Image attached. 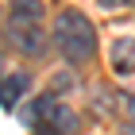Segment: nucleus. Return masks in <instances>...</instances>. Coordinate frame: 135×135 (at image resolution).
<instances>
[{
  "instance_id": "nucleus-6",
  "label": "nucleus",
  "mask_w": 135,
  "mask_h": 135,
  "mask_svg": "<svg viewBox=\"0 0 135 135\" xmlns=\"http://www.w3.org/2000/svg\"><path fill=\"white\" fill-rule=\"evenodd\" d=\"M12 20H31V23H39V20H42V0H16V4H12Z\"/></svg>"
},
{
  "instance_id": "nucleus-14",
  "label": "nucleus",
  "mask_w": 135,
  "mask_h": 135,
  "mask_svg": "<svg viewBox=\"0 0 135 135\" xmlns=\"http://www.w3.org/2000/svg\"><path fill=\"white\" fill-rule=\"evenodd\" d=\"M131 4H135V0H131Z\"/></svg>"
},
{
  "instance_id": "nucleus-4",
  "label": "nucleus",
  "mask_w": 135,
  "mask_h": 135,
  "mask_svg": "<svg viewBox=\"0 0 135 135\" xmlns=\"http://www.w3.org/2000/svg\"><path fill=\"white\" fill-rule=\"evenodd\" d=\"M108 62L116 73H131L135 70V39H116L108 50Z\"/></svg>"
},
{
  "instance_id": "nucleus-11",
  "label": "nucleus",
  "mask_w": 135,
  "mask_h": 135,
  "mask_svg": "<svg viewBox=\"0 0 135 135\" xmlns=\"http://www.w3.org/2000/svg\"><path fill=\"white\" fill-rule=\"evenodd\" d=\"M124 104H127V108H131V116H135V97H127V100H124Z\"/></svg>"
},
{
  "instance_id": "nucleus-5",
  "label": "nucleus",
  "mask_w": 135,
  "mask_h": 135,
  "mask_svg": "<svg viewBox=\"0 0 135 135\" xmlns=\"http://www.w3.org/2000/svg\"><path fill=\"white\" fill-rule=\"evenodd\" d=\"M50 108H54V104H50V97L23 104V108H20V124H27V127H39V124H42V112H50Z\"/></svg>"
},
{
  "instance_id": "nucleus-2",
  "label": "nucleus",
  "mask_w": 135,
  "mask_h": 135,
  "mask_svg": "<svg viewBox=\"0 0 135 135\" xmlns=\"http://www.w3.org/2000/svg\"><path fill=\"white\" fill-rule=\"evenodd\" d=\"M12 42H16L23 54L39 58V54L46 50V31H42L39 23H31V20H12Z\"/></svg>"
},
{
  "instance_id": "nucleus-8",
  "label": "nucleus",
  "mask_w": 135,
  "mask_h": 135,
  "mask_svg": "<svg viewBox=\"0 0 135 135\" xmlns=\"http://www.w3.org/2000/svg\"><path fill=\"white\" fill-rule=\"evenodd\" d=\"M35 135H62V131H58V127L46 120V124H39V127H35Z\"/></svg>"
},
{
  "instance_id": "nucleus-3",
  "label": "nucleus",
  "mask_w": 135,
  "mask_h": 135,
  "mask_svg": "<svg viewBox=\"0 0 135 135\" xmlns=\"http://www.w3.org/2000/svg\"><path fill=\"white\" fill-rule=\"evenodd\" d=\"M27 85H31L27 73H8V77H0V108H16V104L23 100V93H27Z\"/></svg>"
},
{
  "instance_id": "nucleus-12",
  "label": "nucleus",
  "mask_w": 135,
  "mask_h": 135,
  "mask_svg": "<svg viewBox=\"0 0 135 135\" xmlns=\"http://www.w3.org/2000/svg\"><path fill=\"white\" fill-rule=\"evenodd\" d=\"M124 135H135V127H124Z\"/></svg>"
},
{
  "instance_id": "nucleus-13",
  "label": "nucleus",
  "mask_w": 135,
  "mask_h": 135,
  "mask_svg": "<svg viewBox=\"0 0 135 135\" xmlns=\"http://www.w3.org/2000/svg\"><path fill=\"white\" fill-rule=\"evenodd\" d=\"M0 70H4V58H0Z\"/></svg>"
},
{
  "instance_id": "nucleus-1",
  "label": "nucleus",
  "mask_w": 135,
  "mask_h": 135,
  "mask_svg": "<svg viewBox=\"0 0 135 135\" xmlns=\"http://www.w3.org/2000/svg\"><path fill=\"white\" fill-rule=\"evenodd\" d=\"M54 46H58L70 62L93 58V50H97V31H93V23L85 20L77 8H66L62 16L54 20Z\"/></svg>"
},
{
  "instance_id": "nucleus-7",
  "label": "nucleus",
  "mask_w": 135,
  "mask_h": 135,
  "mask_svg": "<svg viewBox=\"0 0 135 135\" xmlns=\"http://www.w3.org/2000/svg\"><path fill=\"white\" fill-rule=\"evenodd\" d=\"M50 124L58 127L62 135H70L73 127H77V116H73L70 108H66V104H54V108H50Z\"/></svg>"
},
{
  "instance_id": "nucleus-10",
  "label": "nucleus",
  "mask_w": 135,
  "mask_h": 135,
  "mask_svg": "<svg viewBox=\"0 0 135 135\" xmlns=\"http://www.w3.org/2000/svg\"><path fill=\"white\" fill-rule=\"evenodd\" d=\"M116 4H124V0H100V8H116Z\"/></svg>"
},
{
  "instance_id": "nucleus-9",
  "label": "nucleus",
  "mask_w": 135,
  "mask_h": 135,
  "mask_svg": "<svg viewBox=\"0 0 135 135\" xmlns=\"http://www.w3.org/2000/svg\"><path fill=\"white\" fill-rule=\"evenodd\" d=\"M54 85H58V93H66V89H70V73H58V77H54Z\"/></svg>"
}]
</instances>
